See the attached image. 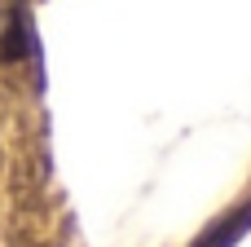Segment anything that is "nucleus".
<instances>
[{"instance_id": "nucleus-1", "label": "nucleus", "mask_w": 251, "mask_h": 247, "mask_svg": "<svg viewBox=\"0 0 251 247\" xmlns=\"http://www.w3.org/2000/svg\"><path fill=\"white\" fill-rule=\"evenodd\" d=\"M247 230H251V199H247V203H238L234 212H225L221 221H212V225L199 234V243H194V247H234Z\"/></svg>"}]
</instances>
